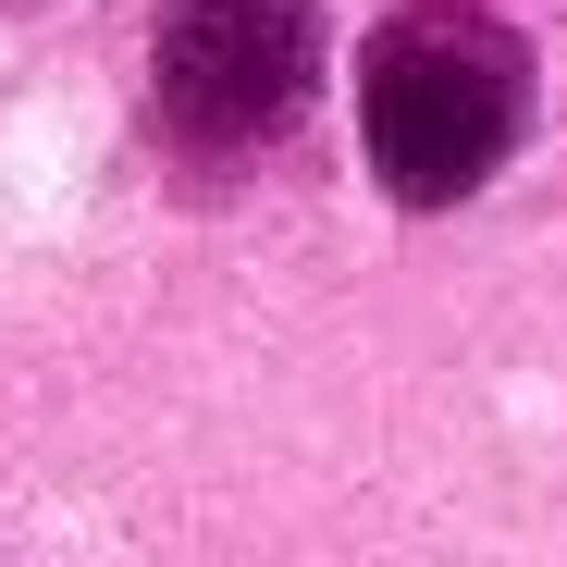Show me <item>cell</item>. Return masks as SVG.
I'll return each mask as SVG.
<instances>
[{
    "label": "cell",
    "mask_w": 567,
    "mask_h": 567,
    "mask_svg": "<svg viewBox=\"0 0 567 567\" xmlns=\"http://www.w3.org/2000/svg\"><path fill=\"white\" fill-rule=\"evenodd\" d=\"M321 62V13L309 0H161V112L185 136H271L309 100Z\"/></svg>",
    "instance_id": "cell-2"
},
{
    "label": "cell",
    "mask_w": 567,
    "mask_h": 567,
    "mask_svg": "<svg viewBox=\"0 0 567 567\" xmlns=\"http://www.w3.org/2000/svg\"><path fill=\"white\" fill-rule=\"evenodd\" d=\"M518 124H530V50L482 13H456V0L395 13L358 62V148L383 173V198L408 210H444L482 173H506Z\"/></svg>",
    "instance_id": "cell-1"
}]
</instances>
